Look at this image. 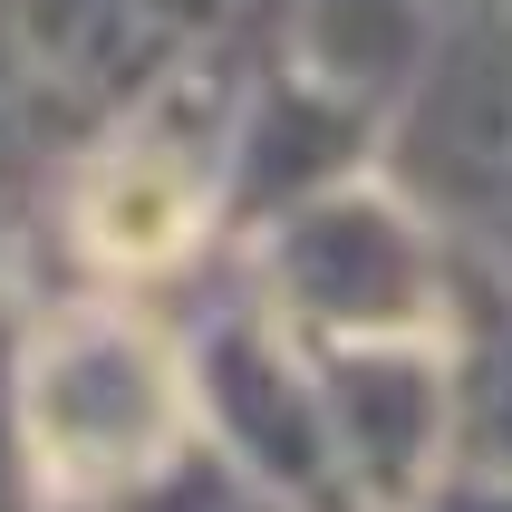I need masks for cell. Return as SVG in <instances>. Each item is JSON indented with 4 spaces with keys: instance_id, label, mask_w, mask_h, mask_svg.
<instances>
[{
    "instance_id": "cell-1",
    "label": "cell",
    "mask_w": 512,
    "mask_h": 512,
    "mask_svg": "<svg viewBox=\"0 0 512 512\" xmlns=\"http://www.w3.org/2000/svg\"><path fill=\"white\" fill-rule=\"evenodd\" d=\"M194 358L126 300H58L20 348V445L49 493H145L194 455Z\"/></svg>"
},
{
    "instance_id": "cell-2",
    "label": "cell",
    "mask_w": 512,
    "mask_h": 512,
    "mask_svg": "<svg viewBox=\"0 0 512 512\" xmlns=\"http://www.w3.org/2000/svg\"><path fill=\"white\" fill-rule=\"evenodd\" d=\"M261 310L281 319L310 358L348 348H445L464 300V252L387 184L358 174L339 194L300 203L252 232Z\"/></svg>"
},
{
    "instance_id": "cell-3",
    "label": "cell",
    "mask_w": 512,
    "mask_h": 512,
    "mask_svg": "<svg viewBox=\"0 0 512 512\" xmlns=\"http://www.w3.org/2000/svg\"><path fill=\"white\" fill-rule=\"evenodd\" d=\"M377 174L445 242H464V261H493L512 281V10L493 0L445 10L416 87L387 116Z\"/></svg>"
},
{
    "instance_id": "cell-4",
    "label": "cell",
    "mask_w": 512,
    "mask_h": 512,
    "mask_svg": "<svg viewBox=\"0 0 512 512\" xmlns=\"http://www.w3.org/2000/svg\"><path fill=\"white\" fill-rule=\"evenodd\" d=\"M445 10H455V0H445ZM493 10H512V0H493Z\"/></svg>"
}]
</instances>
